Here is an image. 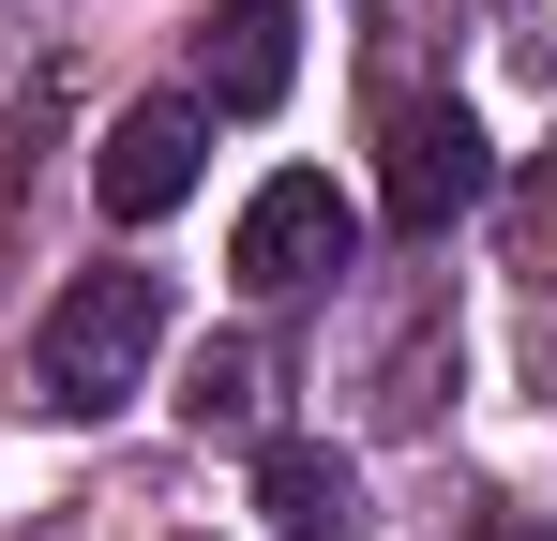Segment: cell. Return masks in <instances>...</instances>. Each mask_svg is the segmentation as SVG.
Listing matches in <instances>:
<instances>
[{"instance_id":"1","label":"cell","mask_w":557,"mask_h":541,"mask_svg":"<svg viewBox=\"0 0 557 541\" xmlns=\"http://www.w3.org/2000/svg\"><path fill=\"white\" fill-rule=\"evenodd\" d=\"M166 347V286L151 270H76L46 316H30V406L46 422H106Z\"/></svg>"},{"instance_id":"2","label":"cell","mask_w":557,"mask_h":541,"mask_svg":"<svg viewBox=\"0 0 557 541\" xmlns=\"http://www.w3.org/2000/svg\"><path fill=\"white\" fill-rule=\"evenodd\" d=\"M347 256H362V211H347L317 166H272L257 196H242V226H226V270H242L257 301H286V286H332Z\"/></svg>"},{"instance_id":"3","label":"cell","mask_w":557,"mask_h":541,"mask_svg":"<svg viewBox=\"0 0 557 541\" xmlns=\"http://www.w3.org/2000/svg\"><path fill=\"white\" fill-rule=\"evenodd\" d=\"M482 180H497V151H482L467 105H392V136H376V211H392L407 241H453V211H482Z\"/></svg>"},{"instance_id":"4","label":"cell","mask_w":557,"mask_h":541,"mask_svg":"<svg viewBox=\"0 0 557 541\" xmlns=\"http://www.w3.org/2000/svg\"><path fill=\"white\" fill-rule=\"evenodd\" d=\"M196 166H211V105H196V90H151V105H121V121H106L91 196L121 211V226H166V211L196 196Z\"/></svg>"},{"instance_id":"5","label":"cell","mask_w":557,"mask_h":541,"mask_svg":"<svg viewBox=\"0 0 557 541\" xmlns=\"http://www.w3.org/2000/svg\"><path fill=\"white\" fill-rule=\"evenodd\" d=\"M286 76H301V30H286V0H211V30H196V105L257 121V105H286Z\"/></svg>"},{"instance_id":"6","label":"cell","mask_w":557,"mask_h":541,"mask_svg":"<svg viewBox=\"0 0 557 541\" xmlns=\"http://www.w3.org/2000/svg\"><path fill=\"white\" fill-rule=\"evenodd\" d=\"M257 512H272V541H362V466L317 437H272L257 451Z\"/></svg>"},{"instance_id":"7","label":"cell","mask_w":557,"mask_h":541,"mask_svg":"<svg viewBox=\"0 0 557 541\" xmlns=\"http://www.w3.org/2000/svg\"><path fill=\"white\" fill-rule=\"evenodd\" d=\"M182 422H196V437H257V422H272V347H257V331L196 347V376H182Z\"/></svg>"},{"instance_id":"8","label":"cell","mask_w":557,"mask_h":541,"mask_svg":"<svg viewBox=\"0 0 557 541\" xmlns=\"http://www.w3.org/2000/svg\"><path fill=\"white\" fill-rule=\"evenodd\" d=\"M512 270H557V151L512 166Z\"/></svg>"},{"instance_id":"9","label":"cell","mask_w":557,"mask_h":541,"mask_svg":"<svg viewBox=\"0 0 557 541\" xmlns=\"http://www.w3.org/2000/svg\"><path fill=\"white\" fill-rule=\"evenodd\" d=\"M467 541H557V527H543V512H482Z\"/></svg>"}]
</instances>
